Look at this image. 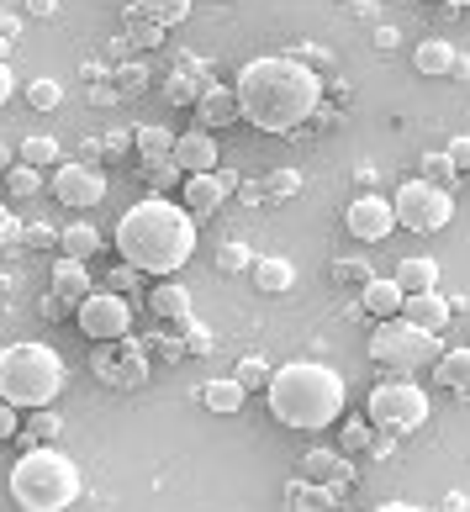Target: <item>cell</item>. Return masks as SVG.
<instances>
[{
  "label": "cell",
  "mask_w": 470,
  "mask_h": 512,
  "mask_svg": "<svg viewBox=\"0 0 470 512\" xmlns=\"http://www.w3.org/2000/svg\"><path fill=\"white\" fill-rule=\"evenodd\" d=\"M265 396H270V412L286 428H328L349 407L344 375L328 370V365H317V359H291V365L270 370Z\"/></svg>",
  "instance_id": "obj_3"
},
{
  "label": "cell",
  "mask_w": 470,
  "mask_h": 512,
  "mask_svg": "<svg viewBox=\"0 0 470 512\" xmlns=\"http://www.w3.org/2000/svg\"><path fill=\"white\" fill-rule=\"evenodd\" d=\"M455 43H444V37H428V43H418V53H412V64H418V74H455Z\"/></svg>",
  "instance_id": "obj_23"
},
{
  "label": "cell",
  "mask_w": 470,
  "mask_h": 512,
  "mask_svg": "<svg viewBox=\"0 0 470 512\" xmlns=\"http://www.w3.org/2000/svg\"><path fill=\"white\" fill-rule=\"evenodd\" d=\"M74 317H80L85 338H96V344H117V338H127V328H133V307H127L122 291H111V286L90 291Z\"/></svg>",
  "instance_id": "obj_9"
},
{
  "label": "cell",
  "mask_w": 470,
  "mask_h": 512,
  "mask_svg": "<svg viewBox=\"0 0 470 512\" xmlns=\"http://www.w3.org/2000/svg\"><path fill=\"white\" fill-rule=\"evenodd\" d=\"M201 90H206V85H196L191 74H169L159 96H164L169 106H196V101H201Z\"/></svg>",
  "instance_id": "obj_32"
},
{
  "label": "cell",
  "mask_w": 470,
  "mask_h": 512,
  "mask_svg": "<svg viewBox=\"0 0 470 512\" xmlns=\"http://www.w3.org/2000/svg\"><path fill=\"white\" fill-rule=\"evenodd\" d=\"M243 111H238V96L233 90H222V85H206L201 90V101H196V122L201 127H228V122H238Z\"/></svg>",
  "instance_id": "obj_18"
},
{
  "label": "cell",
  "mask_w": 470,
  "mask_h": 512,
  "mask_svg": "<svg viewBox=\"0 0 470 512\" xmlns=\"http://www.w3.org/2000/svg\"><path fill=\"white\" fill-rule=\"evenodd\" d=\"M111 80H117L122 96H138V90L148 85V69H143V64H122L117 74H111Z\"/></svg>",
  "instance_id": "obj_39"
},
{
  "label": "cell",
  "mask_w": 470,
  "mask_h": 512,
  "mask_svg": "<svg viewBox=\"0 0 470 512\" xmlns=\"http://www.w3.org/2000/svg\"><path fill=\"white\" fill-rule=\"evenodd\" d=\"M402 301H407V291L397 286V280H381V275H375L370 286L360 291V307H365L370 317H397Z\"/></svg>",
  "instance_id": "obj_19"
},
{
  "label": "cell",
  "mask_w": 470,
  "mask_h": 512,
  "mask_svg": "<svg viewBox=\"0 0 470 512\" xmlns=\"http://www.w3.org/2000/svg\"><path fill=\"white\" fill-rule=\"evenodd\" d=\"M328 275H333V286H360V291H365L370 280H375V270H370L365 259H338Z\"/></svg>",
  "instance_id": "obj_34"
},
{
  "label": "cell",
  "mask_w": 470,
  "mask_h": 512,
  "mask_svg": "<svg viewBox=\"0 0 470 512\" xmlns=\"http://www.w3.org/2000/svg\"><path fill=\"white\" fill-rule=\"evenodd\" d=\"M16 433H22V417H16V407L6 402V396H0V444L16 439Z\"/></svg>",
  "instance_id": "obj_44"
},
{
  "label": "cell",
  "mask_w": 470,
  "mask_h": 512,
  "mask_svg": "<svg viewBox=\"0 0 470 512\" xmlns=\"http://www.w3.org/2000/svg\"><path fill=\"white\" fill-rule=\"evenodd\" d=\"M22 164L53 169V164H59V138H48V132H37V138H27V143H22Z\"/></svg>",
  "instance_id": "obj_31"
},
{
  "label": "cell",
  "mask_w": 470,
  "mask_h": 512,
  "mask_svg": "<svg viewBox=\"0 0 470 512\" xmlns=\"http://www.w3.org/2000/svg\"><path fill=\"white\" fill-rule=\"evenodd\" d=\"M48 291L59 296L69 312H80V301H85L90 291H96V286H90V270H85V259H59V264H53V286H48Z\"/></svg>",
  "instance_id": "obj_16"
},
{
  "label": "cell",
  "mask_w": 470,
  "mask_h": 512,
  "mask_svg": "<svg viewBox=\"0 0 470 512\" xmlns=\"http://www.w3.org/2000/svg\"><path fill=\"white\" fill-rule=\"evenodd\" d=\"M238 185L233 169H206V175H185V191H180V206L185 212H217L222 196Z\"/></svg>",
  "instance_id": "obj_13"
},
{
  "label": "cell",
  "mask_w": 470,
  "mask_h": 512,
  "mask_svg": "<svg viewBox=\"0 0 470 512\" xmlns=\"http://www.w3.org/2000/svg\"><path fill=\"white\" fill-rule=\"evenodd\" d=\"M233 381H238L243 391H249V386H259V381L270 386V365H265V359H254V354H249V359H238V375H233Z\"/></svg>",
  "instance_id": "obj_38"
},
{
  "label": "cell",
  "mask_w": 470,
  "mask_h": 512,
  "mask_svg": "<svg viewBox=\"0 0 470 512\" xmlns=\"http://www.w3.org/2000/svg\"><path fill=\"white\" fill-rule=\"evenodd\" d=\"M16 96V74H11V64L6 59H0V106H6Z\"/></svg>",
  "instance_id": "obj_50"
},
{
  "label": "cell",
  "mask_w": 470,
  "mask_h": 512,
  "mask_svg": "<svg viewBox=\"0 0 470 512\" xmlns=\"http://www.w3.org/2000/svg\"><path fill=\"white\" fill-rule=\"evenodd\" d=\"M22 243L27 249H48V243H59V233L48 222H32V227H22Z\"/></svg>",
  "instance_id": "obj_42"
},
{
  "label": "cell",
  "mask_w": 470,
  "mask_h": 512,
  "mask_svg": "<svg viewBox=\"0 0 470 512\" xmlns=\"http://www.w3.org/2000/svg\"><path fill=\"white\" fill-rule=\"evenodd\" d=\"M59 249H64V259H90L101 249V233L90 222H69L64 233H59Z\"/></svg>",
  "instance_id": "obj_25"
},
{
  "label": "cell",
  "mask_w": 470,
  "mask_h": 512,
  "mask_svg": "<svg viewBox=\"0 0 470 512\" xmlns=\"http://www.w3.org/2000/svg\"><path fill=\"white\" fill-rule=\"evenodd\" d=\"M117 254L143 275H175L191 264L196 254V212L164 201V196H148L138 206H127L122 222H117Z\"/></svg>",
  "instance_id": "obj_2"
},
{
  "label": "cell",
  "mask_w": 470,
  "mask_h": 512,
  "mask_svg": "<svg viewBox=\"0 0 470 512\" xmlns=\"http://www.w3.org/2000/svg\"><path fill=\"white\" fill-rule=\"evenodd\" d=\"M233 96L243 122H254L259 132H296L323 106V80L312 64H302V53H270L238 69Z\"/></svg>",
  "instance_id": "obj_1"
},
{
  "label": "cell",
  "mask_w": 470,
  "mask_h": 512,
  "mask_svg": "<svg viewBox=\"0 0 470 512\" xmlns=\"http://www.w3.org/2000/svg\"><path fill=\"white\" fill-rule=\"evenodd\" d=\"M344 449H349V454H360V449H375L370 417H365V423H349V428H344Z\"/></svg>",
  "instance_id": "obj_40"
},
{
  "label": "cell",
  "mask_w": 470,
  "mask_h": 512,
  "mask_svg": "<svg viewBox=\"0 0 470 512\" xmlns=\"http://www.w3.org/2000/svg\"><path fill=\"white\" fill-rule=\"evenodd\" d=\"M143 175L154 191H164V185H175V175H185V169L175 164V154H159V159H143Z\"/></svg>",
  "instance_id": "obj_35"
},
{
  "label": "cell",
  "mask_w": 470,
  "mask_h": 512,
  "mask_svg": "<svg viewBox=\"0 0 470 512\" xmlns=\"http://www.w3.org/2000/svg\"><path fill=\"white\" fill-rule=\"evenodd\" d=\"M444 6H470V0H444Z\"/></svg>",
  "instance_id": "obj_55"
},
{
  "label": "cell",
  "mask_w": 470,
  "mask_h": 512,
  "mask_svg": "<svg viewBox=\"0 0 470 512\" xmlns=\"http://www.w3.org/2000/svg\"><path fill=\"white\" fill-rule=\"evenodd\" d=\"M59 101H64V85H59V80H32V85H27V106H32V111H53Z\"/></svg>",
  "instance_id": "obj_36"
},
{
  "label": "cell",
  "mask_w": 470,
  "mask_h": 512,
  "mask_svg": "<svg viewBox=\"0 0 470 512\" xmlns=\"http://www.w3.org/2000/svg\"><path fill=\"white\" fill-rule=\"evenodd\" d=\"M16 238H22V222H16V212L0 206V243H16Z\"/></svg>",
  "instance_id": "obj_49"
},
{
  "label": "cell",
  "mask_w": 470,
  "mask_h": 512,
  "mask_svg": "<svg viewBox=\"0 0 470 512\" xmlns=\"http://www.w3.org/2000/svg\"><path fill=\"white\" fill-rule=\"evenodd\" d=\"M375 512H423V507H412V502H381Z\"/></svg>",
  "instance_id": "obj_53"
},
{
  "label": "cell",
  "mask_w": 470,
  "mask_h": 512,
  "mask_svg": "<svg viewBox=\"0 0 470 512\" xmlns=\"http://www.w3.org/2000/svg\"><path fill=\"white\" fill-rule=\"evenodd\" d=\"M423 169L434 180H455V164H449V154H423Z\"/></svg>",
  "instance_id": "obj_45"
},
{
  "label": "cell",
  "mask_w": 470,
  "mask_h": 512,
  "mask_svg": "<svg viewBox=\"0 0 470 512\" xmlns=\"http://www.w3.org/2000/svg\"><path fill=\"white\" fill-rule=\"evenodd\" d=\"M27 11L32 16H53V11H59V0H27Z\"/></svg>",
  "instance_id": "obj_52"
},
{
  "label": "cell",
  "mask_w": 470,
  "mask_h": 512,
  "mask_svg": "<svg viewBox=\"0 0 470 512\" xmlns=\"http://www.w3.org/2000/svg\"><path fill=\"white\" fill-rule=\"evenodd\" d=\"M402 317L418 322V328H428V333H444L449 317H455V307H449V296H439V291H412L402 301Z\"/></svg>",
  "instance_id": "obj_15"
},
{
  "label": "cell",
  "mask_w": 470,
  "mask_h": 512,
  "mask_svg": "<svg viewBox=\"0 0 470 512\" xmlns=\"http://www.w3.org/2000/svg\"><path fill=\"white\" fill-rule=\"evenodd\" d=\"M444 154H449V164H455V175H465V169H470V138H455Z\"/></svg>",
  "instance_id": "obj_46"
},
{
  "label": "cell",
  "mask_w": 470,
  "mask_h": 512,
  "mask_svg": "<svg viewBox=\"0 0 470 512\" xmlns=\"http://www.w3.org/2000/svg\"><path fill=\"white\" fill-rule=\"evenodd\" d=\"M138 275H143V270H133V264H127V259H122V264H117V270H111V275H106V286H111V291H138Z\"/></svg>",
  "instance_id": "obj_41"
},
{
  "label": "cell",
  "mask_w": 470,
  "mask_h": 512,
  "mask_svg": "<svg viewBox=\"0 0 470 512\" xmlns=\"http://www.w3.org/2000/svg\"><path fill=\"white\" fill-rule=\"evenodd\" d=\"M249 275H254L259 296H286V291L296 286V264L280 259V254H259V259L249 264Z\"/></svg>",
  "instance_id": "obj_17"
},
{
  "label": "cell",
  "mask_w": 470,
  "mask_h": 512,
  "mask_svg": "<svg viewBox=\"0 0 470 512\" xmlns=\"http://www.w3.org/2000/svg\"><path fill=\"white\" fill-rule=\"evenodd\" d=\"M175 164L185 175H206V169H217V138L206 127H191L175 138Z\"/></svg>",
  "instance_id": "obj_14"
},
{
  "label": "cell",
  "mask_w": 470,
  "mask_h": 512,
  "mask_svg": "<svg viewBox=\"0 0 470 512\" xmlns=\"http://www.w3.org/2000/svg\"><path fill=\"white\" fill-rule=\"evenodd\" d=\"M243 396H249V391H243L238 381H212V386L201 391V402L212 407V412H238V407H243Z\"/></svg>",
  "instance_id": "obj_28"
},
{
  "label": "cell",
  "mask_w": 470,
  "mask_h": 512,
  "mask_svg": "<svg viewBox=\"0 0 470 512\" xmlns=\"http://www.w3.org/2000/svg\"><path fill=\"white\" fill-rule=\"evenodd\" d=\"M96 375L106 386H143L148 381V359L133 338H117V344H106L96 354Z\"/></svg>",
  "instance_id": "obj_12"
},
{
  "label": "cell",
  "mask_w": 470,
  "mask_h": 512,
  "mask_svg": "<svg viewBox=\"0 0 470 512\" xmlns=\"http://www.w3.org/2000/svg\"><path fill=\"white\" fill-rule=\"evenodd\" d=\"M439 333L418 328V322H407L402 312L397 317H381V328L370 338V359L375 365H391V370H423L428 359H439Z\"/></svg>",
  "instance_id": "obj_6"
},
{
  "label": "cell",
  "mask_w": 470,
  "mask_h": 512,
  "mask_svg": "<svg viewBox=\"0 0 470 512\" xmlns=\"http://www.w3.org/2000/svg\"><path fill=\"white\" fill-rule=\"evenodd\" d=\"M296 185H302V180H296V175H275V180H270V196H291Z\"/></svg>",
  "instance_id": "obj_51"
},
{
  "label": "cell",
  "mask_w": 470,
  "mask_h": 512,
  "mask_svg": "<svg viewBox=\"0 0 470 512\" xmlns=\"http://www.w3.org/2000/svg\"><path fill=\"white\" fill-rule=\"evenodd\" d=\"M391 280H397L407 296H412V291H434V286H439V264L423 259V254H412V259L397 264V275H391Z\"/></svg>",
  "instance_id": "obj_22"
},
{
  "label": "cell",
  "mask_w": 470,
  "mask_h": 512,
  "mask_svg": "<svg viewBox=\"0 0 470 512\" xmlns=\"http://www.w3.org/2000/svg\"><path fill=\"white\" fill-rule=\"evenodd\" d=\"M222 264H228V270H249V249H243V243H228V249H222Z\"/></svg>",
  "instance_id": "obj_47"
},
{
  "label": "cell",
  "mask_w": 470,
  "mask_h": 512,
  "mask_svg": "<svg viewBox=\"0 0 470 512\" xmlns=\"http://www.w3.org/2000/svg\"><path fill=\"white\" fill-rule=\"evenodd\" d=\"M302 481H349V460H344V449H312L307 460H302Z\"/></svg>",
  "instance_id": "obj_20"
},
{
  "label": "cell",
  "mask_w": 470,
  "mask_h": 512,
  "mask_svg": "<svg viewBox=\"0 0 470 512\" xmlns=\"http://www.w3.org/2000/svg\"><path fill=\"white\" fill-rule=\"evenodd\" d=\"M0 27H6V11H0Z\"/></svg>",
  "instance_id": "obj_56"
},
{
  "label": "cell",
  "mask_w": 470,
  "mask_h": 512,
  "mask_svg": "<svg viewBox=\"0 0 470 512\" xmlns=\"http://www.w3.org/2000/svg\"><path fill=\"white\" fill-rule=\"evenodd\" d=\"M365 417L381 433H412L428 423V391L418 381H381L365 402Z\"/></svg>",
  "instance_id": "obj_7"
},
{
  "label": "cell",
  "mask_w": 470,
  "mask_h": 512,
  "mask_svg": "<svg viewBox=\"0 0 470 512\" xmlns=\"http://www.w3.org/2000/svg\"><path fill=\"white\" fill-rule=\"evenodd\" d=\"M286 502H291V512H323V507L333 502V486L312 491V481H296V486L286 491Z\"/></svg>",
  "instance_id": "obj_30"
},
{
  "label": "cell",
  "mask_w": 470,
  "mask_h": 512,
  "mask_svg": "<svg viewBox=\"0 0 470 512\" xmlns=\"http://www.w3.org/2000/svg\"><path fill=\"white\" fill-rule=\"evenodd\" d=\"M212 344L217 338L201 328V322H191V328H185V354H212Z\"/></svg>",
  "instance_id": "obj_43"
},
{
  "label": "cell",
  "mask_w": 470,
  "mask_h": 512,
  "mask_svg": "<svg viewBox=\"0 0 470 512\" xmlns=\"http://www.w3.org/2000/svg\"><path fill=\"white\" fill-rule=\"evenodd\" d=\"M0 169H11V148L6 143H0Z\"/></svg>",
  "instance_id": "obj_54"
},
{
  "label": "cell",
  "mask_w": 470,
  "mask_h": 512,
  "mask_svg": "<svg viewBox=\"0 0 470 512\" xmlns=\"http://www.w3.org/2000/svg\"><path fill=\"white\" fill-rule=\"evenodd\" d=\"M37 191H43V169L37 164H11L6 169V196L11 201H32Z\"/></svg>",
  "instance_id": "obj_26"
},
{
  "label": "cell",
  "mask_w": 470,
  "mask_h": 512,
  "mask_svg": "<svg viewBox=\"0 0 470 512\" xmlns=\"http://www.w3.org/2000/svg\"><path fill=\"white\" fill-rule=\"evenodd\" d=\"M53 196L74 212H90L96 201H106V175L90 159H59L53 164Z\"/></svg>",
  "instance_id": "obj_10"
},
{
  "label": "cell",
  "mask_w": 470,
  "mask_h": 512,
  "mask_svg": "<svg viewBox=\"0 0 470 512\" xmlns=\"http://www.w3.org/2000/svg\"><path fill=\"white\" fill-rule=\"evenodd\" d=\"M434 381L449 386V391H470V349H449V354H439Z\"/></svg>",
  "instance_id": "obj_24"
},
{
  "label": "cell",
  "mask_w": 470,
  "mask_h": 512,
  "mask_svg": "<svg viewBox=\"0 0 470 512\" xmlns=\"http://www.w3.org/2000/svg\"><path fill=\"white\" fill-rule=\"evenodd\" d=\"M37 312H43L48 322H64V317H69V307H64V301H59V296H53V291H48L43 301H37Z\"/></svg>",
  "instance_id": "obj_48"
},
{
  "label": "cell",
  "mask_w": 470,
  "mask_h": 512,
  "mask_svg": "<svg viewBox=\"0 0 470 512\" xmlns=\"http://www.w3.org/2000/svg\"><path fill=\"white\" fill-rule=\"evenodd\" d=\"M53 433H59V417H53V407H37V412L27 417V439H32V444H48Z\"/></svg>",
  "instance_id": "obj_37"
},
{
  "label": "cell",
  "mask_w": 470,
  "mask_h": 512,
  "mask_svg": "<svg viewBox=\"0 0 470 512\" xmlns=\"http://www.w3.org/2000/svg\"><path fill=\"white\" fill-rule=\"evenodd\" d=\"M148 312H154V317H175V322H185V317H191V291L175 286V280H164V286L148 291Z\"/></svg>",
  "instance_id": "obj_21"
},
{
  "label": "cell",
  "mask_w": 470,
  "mask_h": 512,
  "mask_svg": "<svg viewBox=\"0 0 470 512\" xmlns=\"http://www.w3.org/2000/svg\"><path fill=\"white\" fill-rule=\"evenodd\" d=\"M138 154L143 159L175 154V132H169V127H138Z\"/></svg>",
  "instance_id": "obj_33"
},
{
  "label": "cell",
  "mask_w": 470,
  "mask_h": 512,
  "mask_svg": "<svg viewBox=\"0 0 470 512\" xmlns=\"http://www.w3.org/2000/svg\"><path fill=\"white\" fill-rule=\"evenodd\" d=\"M391 206H397V227H407V233H439L455 217V196L434 180H407L391 196Z\"/></svg>",
  "instance_id": "obj_8"
},
{
  "label": "cell",
  "mask_w": 470,
  "mask_h": 512,
  "mask_svg": "<svg viewBox=\"0 0 470 512\" xmlns=\"http://www.w3.org/2000/svg\"><path fill=\"white\" fill-rule=\"evenodd\" d=\"M64 391V359L59 349L48 344H11L0 349V396L16 407V412H37V407H53Z\"/></svg>",
  "instance_id": "obj_5"
},
{
  "label": "cell",
  "mask_w": 470,
  "mask_h": 512,
  "mask_svg": "<svg viewBox=\"0 0 470 512\" xmlns=\"http://www.w3.org/2000/svg\"><path fill=\"white\" fill-rule=\"evenodd\" d=\"M80 465L53 444H32L22 460L11 465V502L27 512H64L80 497Z\"/></svg>",
  "instance_id": "obj_4"
},
{
  "label": "cell",
  "mask_w": 470,
  "mask_h": 512,
  "mask_svg": "<svg viewBox=\"0 0 470 512\" xmlns=\"http://www.w3.org/2000/svg\"><path fill=\"white\" fill-rule=\"evenodd\" d=\"M143 16H154L159 27H180L185 16H191V0H133Z\"/></svg>",
  "instance_id": "obj_27"
},
{
  "label": "cell",
  "mask_w": 470,
  "mask_h": 512,
  "mask_svg": "<svg viewBox=\"0 0 470 512\" xmlns=\"http://www.w3.org/2000/svg\"><path fill=\"white\" fill-rule=\"evenodd\" d=\"M127 37H133V48H159L164 27L154 22V16H143L138 6H127Z\"/></svg>",
  "instance_id": "obj_29"
},
{
  "label": "cell",
  "mask_w": 470,
  "mask_h": 512,
  "mask_svg": "<svg viewBox=\"0 0 470 512\" xmlns=\"http://www.w3.org/2000/svg\"><path fill=\"white\" fill-rule=\"evenodd\" d=\"M344 227H349V238H360V243H381V238H391V227H397V206L386 196H360V201L344 206Z\"/></svg>",
  "instance_id": "obj_11"
}]
</instances>
